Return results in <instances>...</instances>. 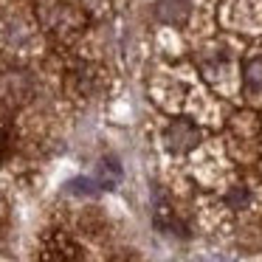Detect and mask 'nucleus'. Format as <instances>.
Here are the masks:
<instances>
[{"mask_svg": "<svg viewBox=\"0 0 262 262\" xmlns=\"http://www.w3.org/2000/svg\"><path fill=\"white\" fill-rule=\"evenodd\" d=\"M198 141H200V133L189 119H175L164 130V147H166V152H172V155L192 152V149L198 147Z\"/></svg>", "mask_w": 262, "mask_h": 262, "instance_id": "1", "label": "nucleus"}, {"mask_svg": "<svg viewBox=\"0 0 262 262\" xmlns=\"http://www.w3.org/2000/svg\"><path fill=\"white\" fill-rule=\"evenodd\" d=\"M155 14L166 26H183L189 20V14H192V3L189 0H158Z\"/></svg>", "mask_w": 262, "mask_h": 262, "instance_id": "2", "label": "nucleus"}, {"mask_svg": "<svg viewBox=\"0 0 262 262\" xmlns=\"http://www.w3.org/2000/svg\"><path fill=\"white\" fill-rule=\"evenodd\" d=\"M119 178H121V166L116 164L113 158H104L102 164H99V178H96L99 189H113L116 183H119Z\"/></svg>", "mask_w": 262, "mask_h": 262, "instance_id": "3", "label": "nucleus"}, {"mask_svg": "<svg viewBox=\"0 0 262 262\" xmlns=\"http://www.w3.org/2000/svg\"><path fill=\"white\" fill-rule=\"evenodd\" d=\"M68 192L79 194V198H93V194L99 192V183L93 181V178H74V181L68 183Z\"/></svg>", "mask_w": 262, "mask_h": 262, "instance_id": "4", "label": "nucleus"}, {"mask_svg": "<svg viewBox=\"0 0 262 262\" xmlns=\"http://www.w3.org/2000/svg\"><path fill=\"white\" fill-rule=\"evenodd\" d=\"M245 85L248 88H256V91H262V57L251 59L248 65H245Z\"/></svg>", "mask_w": 262, "mask_h": 262, "instance_id": "5", "label": "nucleus"}, {"mask_svg": "<svg viewBox=\"0 0 262 262\" xmlns=\"http://www.w3.org/2000/svg\"><path fill=\"white\" fill-rule=\"evenodd\" d=\"M228 206H234V209H245L248 206V189L245 186H234L231 192H228Z\"/></svg>", "mask_w": 262, "mask_h": 262, "instance_id": "6", "label": "nucleus"}, {"mask_svg": "<svg viewBox=\"0 0 262 262\" xmlns=\"http://www.w3.org/2000/svg\"><path fill=\"white\" fill-rule=\"evenodd\" d=\"M192 262H234V259H228V256H223V254H206V256H198V259H192Z\"/></svg>", "mask_w": 262, "mask_h": 262, "instance_id": "7", "label": "nucleus"}]
</instances>
